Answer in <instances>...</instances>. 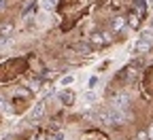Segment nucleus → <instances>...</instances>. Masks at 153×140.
I'll return each instance as SVG.
<instances>
[{"instance_id":"1","label":"nucleus","mask_w":153,"mask_h":140,"mask_svg":"<svg viewBox=\"0 0 153 140\" xmlns=\"http://www.w3.org/2000/svg\"><path fill=\"white\" fill-rule=\"evenodd\" d=\"M100 121L106 125V127H119V125H123V121H126V115H123V110H117V108H108V110H100Z\"/></svg>"},{"instance_id":"2","label":"nucleus","mask_w":153,"mask_h":140,"mask_svg":"<svg viewBox=\"0 0 153 140\" xmlns=\"http://www.w3.org/2000/svg\"><path fill=\"white\" fill-rule=\"evenodd\" d=\"M128 104H130V98H128L126 93H115V96H111V108L123 110V108H128Z\"/></svg>"},{"instance_id":"3","label":"nucleus","mask_w":153,"mask_h":140,"mask_svg":"<svg viewBox=\"0 0 153 140\" xmlns=\"http://www.w3.org/2000/svg\"><path fill=\"white\" fill-rule=\"evenodd\" d=\"M153 43V30H145L138 38V43H136V51H147Z\"/></svg>"},{"instance_id":"4","label":"nucleus","mask_w":153,"mask_h":140,"mask_svg":"<svg viewBox=\"0 0 153 140\" xmlns=\"http://www.w3.org/2000/svg\"><path fill=\"white\" fill-rule=\"evenodd\" d=\"M126 28H128V21H126L123 15H115V17L111 19V30H113V32H123Z\"/></svg>"},{"instance_id":"5","label":"nucleus","mask_w":153,"mask_h":140,"mask_svg":"<svg viewBox=\"0 0 153 140\" xmlns=\"http://www.w3.org/2000/svg\"><path fill=\"white\" fill-rule=\"evenodd\" d=\"M106 41H108V36H106L104 32H100V30L91 32V38H89V43H91L94 47H104V45H106Z\"/></svg>"},{"instance_id":"6","label":"nucleus","mask_w":153,"mask_h":140,"mask_svg":"<svg viewBox=\"0 0 153 140\" xmlns=\"http://www.w3.org/2000/svg\"><path fill=\"white\" fill-rule=\"evenodd\" d=\"M126 21H128V26L130 28H138L140 26V13L134 9V11H130L128 13V17H126Z\"/></svg>"},{"instance_id":"7","label":"nucleus","mask_w":153,"mask_h":140,"mask_svg":"<svg viewBox=\"0 0 153 140\" xmlns=\"http://www.w3.org/2000/svg\"><path fill=\"white\" fill-rule=\"evenodd\" d=\"M60 100H62V104L72 106V104H74V93H72V91H68V89H64V91L60 93Z\"/></svg>"},{"instance_id":"8","label":"nucleus","mask_w":153,"mask_h":140,"mask_svg":"<svg viewBox=\"0 0 153 140\" xmlns=\"http://www.w3.org/2000/svg\"><path fill=\"white\" fill-rule=\"evenodd\" d=\"M138 72H140V70H138V66H136V64H130V66L123 70V74H126L128 79H136V76H138Z\"/></svg>"},{"instance_id":"9","label":"nucleus","mask_w":153,"mask_h":140,"mask_svg":"<svg viewBox=\"0 0 153 140\" xmlns=\"http://www.w3.org/2000/svg\"><path fill=\"white\" fill-rule=\"evenodd\" d=\"M43 115H45V104H36L32 110V119H41Z\"/></svg>"},{"instance_id":"10","label":"nucleus","mask_w":153,"mask_h":140,"mask_svg":"<svg viewBox=\"0 0 153 140\" xmlns=\"http://www.w3.org/2000/svg\"><path fill=\"white\" fill-rule=\"evenodd\" d=\"M74 51H79L81 55H87V53L91 51V47H87L85 43H79V45H74Z\"/></svg>"},{"instance_id":"11","label":"nucleus","mask_w":153,"mask_h":140,"mask_svg":"<svg viewBox=\"0 0 153 140\" xmlns=\"http://www.w3.org/2000/svg\"><path fill=\"white\" fill-rule=\"evenodd\" d=\"M53 7H55V0H43V2H41L43 11H53Z\"/></svg>"},{"instance_id":"12","label":"nucleus","mask_w":153,"mask_h":140,"mask_svg":"<svg viewBox=\"0 0 153 140\" xmlns=\"http://www.w3.org/2000/svg\"><path fill=\"white\" fill-rule=\"evenodd\" d=\"M13 32V24H2V28H0V34H11Z\"/></svg>"},{"instance_id":"13","label":"nucleus","mask_w":153,"mask_h":140,"mask_svg":"<svg viewBox=\"0 0 153 140\" xmlns=\"http://www.w3.org/2000/svg\"><path fill=\"white\" fill-rule=\"evenodd\" d=\"M136 140H149V138H147V130H140L138 136H136Z\"/></svg>"},{"instance_id":"14","label":"nucleus","mask_w":153,"mask_h":140,"mask_svg":"<svg viewBox=\"0 0 153 140\" xmlns=\"http://www.w3.org/2000/svg\"><path fill=\"white\" fill-rule=\"evenodd\" d=\"M147 138H149V140H153V123H151V125H149V130H147Z\"/></svg>"},{"instance_id":"15","label":"nucleus","mask_w":153,"mask_h":140,"mask_svg":"<svg viewBox=\"0 0 153 140\" xmlns=\"http://www.w3.org/2000/svg\"><path fill=\"white\" fill-rule=\"evenodd\" d=\"M4 110H7V102H4L2 98H0V113H4Z\"/></svg>"},{"instance_id":"16","label":"nucleus","mask_w":153,"mask_h":140,"mask_svg":"<svg viewBox=\"0 0 153 140\" xmlns=\"http://www.w3.org/2000/svg\"><path fill=\"white\" fill-rule=\"evenodd\" d=\"M9 7V0H0V11H4Z\"/></svg>"},{"instance_id":"17","label":"nucleus","mask_w":153,"mask_h":140,"mask_svg":"<svg viewBox=\"0 0 153 140\" xmlns=\"http://www.w3.org/2000/svg\"><path fill=\"white\" fill-rule=\"evenodd\" d=\"M98 85V76H91V81H89V87H96Z\"/></svg>"},{"instance_id":"18","label":"nucleus","mask_w":153,"mask_h":140,"mask_svg":"<svg viewBox=\"0 0 153 140\" xmlns=\"http://www.w3.org/2000/svg\"><path fill=\"white\" fill-rule=\"evenodd\" d=\"M70 81H72V76H66V79H62V85H68Z\"/></svg>"},{"instance_id":"19","label":"nucleus","mask_w":153,"mask_h":140,"mask_svg":"<svg viewBox=\"0 0 153 140\" xmlns=\"http://www.w3.org/2000/svg\"><path fill=\"white\" fill-rule=\"evenodd\" d=\"M36 140H38V138H36Z\"/></svg>"}]
</instances>
